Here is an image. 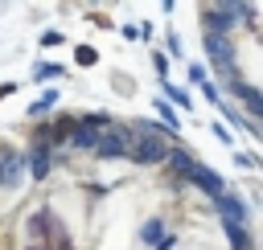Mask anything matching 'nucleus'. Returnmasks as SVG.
<instances>
[{
	"label": "nucleus",
	"mask_w": 263,
	"mask_h": 250,
	"mask_svg": "<svg viewBox=\"0 0 263 250\" xmlns=\"http://www.w3.org/2000/svg\"><path fill=\"white\" fill-rule=\"evenodd\" d=\"M12 90H16V82H4V86H0V98H8Z\"/></svg>",
	"instance_id": "f3484780"
},
{
	"label": "nucleus",
	"mask_w": 263,
	"mask_h": 250,
	"mask_svg": "<svg viewBox=\"0 0 263 250\" xmlns=\"http://www.w3.org/2000/svg\"><path fill=\"white\" fill-rule=\"evenodd\" d=\"M230 90H234V98H238V102H242V107H247V111H251L255 119H263V94H259L255 86L238 82V86H230Z\"/></svg>",
	"instance_id": "423d86ee"
},
{
	"label": "nucleus",
	"mask_w": 263,
	"mask_h": 250,
	"mask_svg": "<svg viewBox=\"0 0 263 250\" xmlns=\"http://www.w3.org/2000/svg\"><path fill=\"white\" fill-rule=\"evenodd\" d=\"M49 168H53V156H49V148H45V143H37V148H33V176H37V180H45V176H49Z\"/></svg>",
	"instance_id": "6e6552de"
},
{
	"label": "nucleus",
	"mask_w": 263,
	"mask_h": 250,
	"mask_svg": "<svg viewBox=\"0 0 263 250\" xmlns=\"http://www.w3.org/2000/svg\"><path fill=\"white\" fill-rule=\"evenodd\" d=\"M53 102H58V90H49V94H41V98H37V102L29 107V115H41V111H45V107H53Z\"/></svg>",
	"instance_id": "9b49d317"
},
{
	"label": "nucleus",
	"mask_w": 263,
	"mask_h": 250,
	"mask_svg": "<svg viewBox=\"0 0 263 250\" xmlns=\"http://www.w3.org/2000/svg\"><path fill=\"white\" fill-rule=\"evenodd\" d=\"M58 41H62V33H53V29H49V33H41V45H58Z\"/></svg>",
	"instance_id": "dca6fc26"
},
{
	"label": "nucleus",
	"mask_w": 263,
	"mask_h": 250,
	"mask_svg": "<svg viewBox=\"0 0 263 250\" xmlns=\"http://www.w3.org/2000/svg\"><path fill=\"white\" fill-rule=\"evenodd\" d=\"M226 238L234 250H251V234H242V225H226Z\"/></svg>",
	"instance_id": "1a4fd4ad"
},
{
	"label": "nucleus",
	"mask_w": 263,
	"mask_h": 250,
	"mask_svg": "<svg viewBox=\"0 0 263 250\" xmlns=\"http://www.w3.org/2000/svg\"><path fill=\"white\" fill-rule=\"evenodd\" d=\"M168 168H173L181 180H189V176H193V168H197V160H193V152L181 143V148H173V156H168Z\"/></svg>",
	"instance_id": "20e7f679"
},
{
	"label": "nucleus",
	"mask_w": 263,
	"mask_h": 250,
	"mask_svg": "<svg viewBox=\"0 0 263 250\" xmlns=\"http://www.w3.org/2000/svg\"><path fill=\"white\" fill-rule=\"evenodd\" d=\"M21 168H25V152H12V148H4V156H0V184L16 180V176H21Z\"/></svg>",
	"instance_id": "39448f33"
},
{
	"label": "nucleus",
	"mask_w": 263,
	"mask_h": 250,
	"mask_svg": "<svg viewBox=\"0 0 263 250\" xmlns=\"http://www.w3.org/2000/svg\"><path fill=\"white\" fill-rule=\"evenodd\" d=\"M173 242H177V238H164V242H160L156 250H173Z\"/></svg>",
	"instance_id": "a211bd4d"
},
{
	"label": "nucleus",
	"mask_w": 263,
	"mask_h": 250,
	"mask_svg": "<svg viewBox=\"0 0 263 250\" xmlns=\"http://www.w3.org/2000/svg\"><path fill=\"white\" fill-rule=\"evenodd\" d=\"M234 160H238L242 168H255V164H259V160H255V156H247V152H234Z\"/></svg>",
	"instance_id": "2eb2a0df"
},
{
	"label": "nucleus",
	"mask_w": 263,
	"mask_h": 250,
	"mask_svg": "<svg viewBox=\"0 0 263 250\" xmlns=\"http://www.w3.org/2000/svg\"><path fill=\"white\" fill-rule=\"evenodd\" d=\"M164 94H168V98H173V102H181V107H189V98H185V94H181V90H177V86H164Z\"/></svg>",
	"instance_id": "4468645a"
},
{
	"label": "nucleus",
	"mask_w": 263,
	"mask_h": 250,
	"mask_svg": "<svg viewBox=\"0 0 263 250\" xmlns=\"http://www.w3.org/2000/svg\"><path fill=\"white\" fill-rule=\"evenodd\" d=\"M33 74H37V78H45V74H49V78H58V74H62V66H45V61H37V70H33Z\"/></svg>",
	"instance_id": "ddd939ff"
},
{
	"label": "nucleus",
	"mask_w": 263,
	"mask_h": 250,
	"mask_svg": "<svg viewBox=\"0 0 263 250\" xmlns=\"http://www.w3.org/2000/svg\"><path fill=\"white\" fill-rule=\"evenodd\" d=\"M0 156H4V148H0Z\"/></svg>",
	"instance_id": "6ab92c4d"
},
{
	"label": "nucleus",
	"mask_w": 263,
	"mask_h": 250,
	"mask_svg": "<svg viewBox=\"0 0 263 250\" xmlns=\"http://www.w3.org/2000/svg\"><path fill=\"white\" fill-rule=\"evenodd\" d=\"M189 180H193V184H197V189H201V193H210V197H214V201H218V197H222V193H226V180H222V176H218V172H210V168H205V164H197V168H193V176H189Z\"/></svg>",
	"instance_id": "f03ea898"
},
{
	"label": "nucleus",
	"mask_w": 263,
	"mask_h": 250,
	"mask_svg": "<svg viewBox=\"0 0 263 250\" xmlns=\"http://www.w3.org/2000/svg\"><path fill=\"white\" fill-rule=\"evenodd\" d=\"M140 238H144V242H156V238H160V221L152 217V221H148V225L140 230Z\"/></svg>",
	"instance_id": "f8f14e48"
},
{
	"label": "nucleus",
	"mask_w": 263,
	"mask_h": 250,
	"mask_svg": "<svg viewBox=\"0 0 263 250\" xmlns=\"http://www.w3.org/2000/svg\"><path fill=\"white\" fill-rule=\"evenodd\" d=\"M99 139H103V131H95V127L78 123V131H74V139H70V148H78V152H99Z\"/></svg>",
	"instance_id": "0eeeda50"
},
{
	"label": "nucleus",
	"mask_w": 263,
	"mask_h": 250,
	"mask_svg": "<svg viewBox=\"0 0 263 250\" xmlns=\"http://www.w3.org/2000/svg\"><path fill=\"white\" fill-rule=\"evenodd\" d=\"M136 164H160V160H168L173 156V148L160 139V135H152V131H144V127H136L132 131V152H127Z\"/></svg>",
	"instance_id": "f257e3e1"
},
{
	"label": "nucleus",
	"mask_w": 263,
	"mask_h": 250,
	"mask_svg": "<svg viewBox=\"0 0 263 250\" xmlns=\"http://www.w3.org/2000/svg\"><path fill=\"white\" fill-rule=\"evenodd\" d=\"M218 213H222V225H242L247 221V205L238 197H230V193L218 197Z\"/></svg>",
	"instance_id": "7ed1b4c3"
},
{
	"label": "nucleus",
	"mask_w": 263,
	"mask_h": 250,
	"mask_svg": "<svg viewBox=\"0 0 263 250\" xmlns=\"http://www.w3.org/2000/svg\"><path fill=\"white\" fill-rule=\"evenodd\" d=\"M95 57H99V53H95L90 45H78V49H74V61H78V66H95Z\"/></svg>",
	"instance_id": "9d476101"
}]
</instances>
